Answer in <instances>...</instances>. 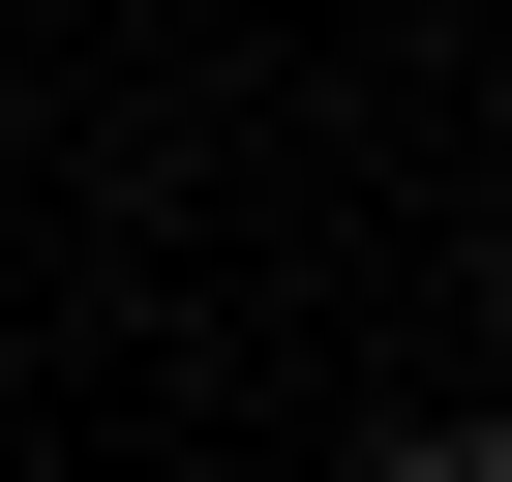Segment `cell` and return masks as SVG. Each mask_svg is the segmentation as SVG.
<instances>
[{
    "label": "cell",
    "instance_id": "6da1fadb",
    "mask_svg": "<svg viewBox=\"0 0 512 482\" xmlns=\"http://www.w3.org/2000/svg\"><path fill=\"white\" fill-rule=\"evenodd\" d=\"M362 482H512V422H392V452H362Z\"/></svg>",
    "mask_w": 512,
    "mask_h": 482
}]
</instances>
